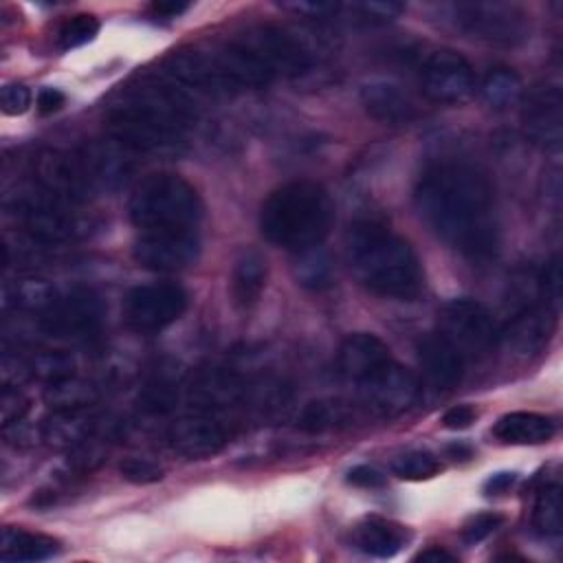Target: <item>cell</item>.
Segmentation results:
<instances>
[{
    "label": "cell",
    "mask_w": 563,
    "mask_h": 563,
    "mask_svg": "<svg viewBox=\"0 0 563 563\" xmlns=\"http://www.w3.org/2000/svg\"><path fill=\"white\" fill-rule=\"evenodd\" d=\"M229 442L227 427L211 413L183 416L167 429V444L187 460H205L220 453Z\"/></svg>",
    "instance_id": "2e32d148"
},
{
    "label": "cell",
    "mask_w": 563,
    "mask_h": 563,
    "mask_svg": "<svg viewBox=\"0 0 563 563\" xmlns=\"http://www.w3.org/2000/svg\"><path fill=\"white\" fill-rule=\"evenodd\" d=\"M266 286V260L260 251L246 249L238 255L231 273V295L240 308H251Z\"/></svg>",
    "instance_id": "484cf974"
},
{
    "label": "cell",
    "mask_w": 563,
    "mask_h": 563,
    "mask_svg": "<svg viewBox=\"0 0 563 563\" xmlns=\"http://www.w3.org/2000/svg\"><path fill=\"white\" fill-rule=\"evenodd\" d=\"M103 321V303L88 288H73L59 295L53 306L40 314V325L46 334L59 339H88Z\"/></svg>",
    "instance_id": "8fae6325"
},
{
    "label": "cell",
    "mask_w": 563,
    "mask_h": 563,
    "mask_svg": "<svg viewBox=\"0 0 563 563\" xmlns=\"http://www.w3.org/2000/svg\"><path fill=\"white\" fill-rule=\"evenodd\" d=\"M418 358L424 378L435 389L455 387L466 365V358L442 332H431L418 343Z\"/></svg>",
    "instance_id": "ffe728a7"
},
{
    "label": "cell",
    "mask_w": 563,
    "mask_h": 563,
    "mask_svg": "<svg viewBox=\"0 0 563 563\" xmlns=\"http://www.w3.org/2000/svg\"><path fill=\"white\" fill-rule=\"evenodd\" d=\"M57 297H59V292L42 279H24L20 284H15L13 290H9V288L4 290L7 303L13 301L15 308L37 312V314H44Z\"/></svg>",
    "instance_id": "d6a6232c"
},
{
    "label": "cell",
    "mask_w": 563,
    "mask_h": 563,
    "mask_svg": "<svg viewBox=\"0 0 563 563\" xmlns=\"http://www.w3.org/2000/svg\"><path fill=\"white\" fill-rule=\"evenodd\" d=\"M242 42L275 77H295L312 66V51L306 42L282 26H257Z\"/></svg>",
    "instance_id": "30bf717a"
},
{
    "label": "cell",
    "mask_w": 563,
    "mask_h": 563,
    "mask_svg": "<svg viewBox=\"0 0 563 563\" xmlns=\"http://www.w3.org/2000/svg\"><path fill=\"white\" fill-rule=\"evenodd\" d=\"M119 473L123 479H128L130 484H139V486H145V484H156L163 479L165 471L147 460V457H136V455H130L125 457L121 464H119Z\"/></svg>",
    "instance_id": "ab89813d"
},
{
    "label": "cell",
    "mask_w": 563,
    "mask_h": 563,
    "mask_svg": "<svg viewBox=\"0 0 563 563\" xmlns=\"http://www.w3.org/2000/svg\"><path fill=\"white\" fill-rule=\"evenodd\" d=\"M189 9V2H169V0H158V2H152L150 4V11L154 15H161V18H178L180 13H185Z\"/></svg>",
    "instance_id": "681fc988"
},
{
    "label": "cell",
    "mask_w": 563,
    "mask_h": 563,
    "mask_svg": "<svg viewBox=\"0 0 563 563\" xmlns=\"http://www.w3.org/2000/svg\"><path fill=\"white\" fill-rule=\"evenodd\" d=\"M532 528L543 539H556L563 530V497L556 482L537 493L532 508Z\"/></svg>",
    "instance_id": "4dcf8cb0"
},
{
    "label": "cell",
    "mask_w": 563,
    "mask_h": 563,
    "mask_svg": "<svg viewBox=\"0 0 563 563\" xmlns=\"http://www.w3.org/2000/svg\"><path fill=\"white\" fill-rule=\"evenodd\" d=\"M253 383L244 380L231 369H205L189 383V400L198 409L246 407L253 400Z\"/></svg>",
    "instance_id": "ac0fdd59"
},
{
    "label": "cell",
    "mask_w": 563,
    "mask_h": 563,
    "mask_svg": "<svg viewBox=\"0 0 563 563\" xmlns=\"http://www.w3.org/2000/svg\"><path fill=\"white\" fill-rule=\"evenodd\" d=\"M479 95L484 103L490 106L493 110H506L519 103V99L523 97V84L512 68L499 66V68H490L482 77Z\"/></svg>",
    "instance_id": "f1b7e54d"
},
{
    "label": "cell",
    "mask_w": 563,
    "mask_h": 563,
    "mask_svg": "<svg viewBox=\"0 0 563 563\" xmlns=\"http://www.w3.org/2000/svg\"><path fill=\"white\" fill-rule=\"evenodd\" d=\"M352 411L339 400H312L297 416V427L308 433H321L347 424Z\"/></svg>",
    "instance_id": "1f68e13d"
},
{
    "label": "cell",
    "mask_w": 563,
    "mask_h": 563,
    "mask_svg": "<svg viewBox=\"0 0 563 563\" xmlns=\"http://www.w3.org/2000/svg\"><path fill=\"white\" fill-rule=\"evenodd\" d=\"M420 88L433 103L457 106L475 90L471 64L451 48H435L420 64Z\"/></svg>",
    "instance_id": "9c48e42d"
},
{
    "label": "cell",
    "mask_w": 563,
    "mask_h": 563,
    "mask_svg": "<svg viewBox=\"0 0 563 563\" xmlns=\"http://www.w3.org/2000/svg\"><path fill=\"white\" fill-rule=\"evenodd\" d=\"M361 402L376 416H400L409 411L418 396L420 385L418 378L398 363H387L374 376L358 383Z\"/></svg>",
    "instance_id": "4fadbf2b"
},
{
    "label": "cell",
    "mask_w": 563,
    "mask_h": 563,
    "mask_svg": "<svg viewBox=\"0 0 563 563\" xmlns=\"http://www.w3.org/2000/svg\"><path fill=\"white\" fill-rule=\"evenodd\" d=\"M282 7L308 18H319V20L334 18L343 11L341 2H325V0H295V2H282Z\"/></svg>",
    "instance_id": "ee69618b"
},
{
    "label": "cell",
    "mask_w": 563,
    "mask_h": 563,
    "mask_svg": "<svg viewBox=\"0 0 563 563\" xmlns=\"http://www.w3.org/2000/svg\"><path fill=\"white\" fill-rule=\"evenodd\" d=\"M554 433V420L537 411H510L493 427V435L506 444H543L552 440Z\"/></svg>",
    "instance_id": "d4e9b609"
},
{
    "label": "cell",
    "mask_w": 563,
    "mask_h": 563,
    "mask_svg": "<svg viewBox=\"0 0 563 563\" xmlns=\"http://www.w3.org/2000/svg\"><path fill=\"white\" fill-rule=\"evenodd\" d=\"M556 323V308L550 303H528L523 306L504 328H499V343L506 345L512 354L530 356L541 352Z\"/></svg>",
    "instance_id": "e0dca14e"
},
{
    "label": "cell",
    "mask_w": 563,
    "mask_h": 563,
    "mask_svg": "<svg viewBox=\"0 0 563 563\" xmlns=\"http://www.w3.org/2000/svg\"><path fill=\"white\" fill-rule=\"evenodd\" d=\"M187 310V292L172 282L134 286L123 301L128 325L143 334H154L172 325Z\"/></svg>",
    "instance_id": "ba28073f"
},
{
    "label": "cell",
    "mask_w": 563,
    "mask_h": 563,
    "mask_svg": "<svg viewBox=\"0 0 563 563\" xmlns=\"http://www.w3.org/2000/svg\"><path fill=\"white\" fill-rule=\"evenodd\" d=\"M33 183L70 205L86 200L95 189L81 154H68L62 150L37 152L33 158Z\"/></svg>",
    "instance_id": "7c38bea8"
},
{
    "label": "cell",
    "mask_w": 563,
    "mask_h": 563,
    "mask_svg": "<svg viewBox=\"0 0 563 563\" xmlns=\"http://www.w3.org/2000/svg\"><path fill=\"white\" fill-rule=\"evenodd\" d=\"M416 561L451 563V561H455V556H453L449 550H444V548H440V545H433V548H427V550H422L420 554H416Z\"/></svg>",
    "instance_id": "f907efd6"
},
{
    "label": "cell",
    "mask_w": 563,
    "mask_h": 563,
    "mask_svg": "<svg viewBox=\"0 0 563 563\" xmlns=\"http://www.w3.org/2000/svg\"><path fill=\"white\" fill-rule=\"evenodd\" d=\"M561 90L556 86L537 88L528 97L523 112L526 134L532 143L548 152H559L563 139V114H561Z\"/></svg>",
    "instance_id": "d6986e66"
},
{
    "label": "cell",
    "mask_w": 563,
    "mask_h": 563,
    "mask_svg": "<svg viewBox=\"0 0 563 563\" xmlns=\"http://www.w3.org/2000/svg\"><path fill=\"white\" fill-rule=\"evenodd\" d=\"M464 358L488 352L499 343V325L490 310L475 299H451L440 314V330Z\"/></svg>",
    "instance_id": "52a82bcc"
},
{
    "label": "cell",
    "mask_w": 563,
    "mask_h": 563,
    "mask_svg": "<svg viewBox=\"0 0 563 563\" xmlns=\"http://www.w3.org/2000/svg\"><path fill=\"white\" fill-rule=\"evenodd\" d=\"M81 154L92 187H114L128 176V158L112 145H88Z\"/></svg>",
    "instance_id": "83f0119b"
},
{
    "label": "cell",
    "mask_w": 563,
    "mask_h": 563,
    "mask_svg": "<svg viewBox=\"0 0 563 563\" xmlns=\"http://www.w3.org/2000/svg\"><path fill=\"white\" fill-rule=\"evenodd\" d=\"M42 440L53 446L73 449L88 438L103 433V422L88 409H55L42 424Z\"/></svg>",
    "instance_id": "603a6c76"
},
{
    "label": "cell",
    "mask_w": 563,
    "mask_h": 563,
    "mask_svg": "<svg viewBox=\"0 0 563 563\" xmlns=\"http://www.w3.org/2000/svg\"><path fill=\"white\" fill-rule=\"evenodd\" d=\"M200 253V240L196 231H165L141 233L132 246V257L139 266L158 273L183 271L196 262Z\"/></svg>",
    "instance_id": "5bb4252c"
},
{
    "label": "cell",
    "mask_w": 563,
    "mask_h": 563,
    "mask_svg": "<svg viewBox=\"0 0 563 563\" xmlns=\"http://www.w3.org/2000/svg\"><path fill=\"white\" fill-rule=\"evenodd\" d=\"M141 409L145 413H154V416H165L169 413L176 402H178V385L167 378V376H154L152 380H147V385L141 389L139 396Z\"/></svg>",
    "instance_id": "d590c367"
},
{
    "label": "cell",
    "mask_w": 563,
    "mask_h": 563,
    "mask_svg": "<svg viewBox=\"0 0 563 563\" xmlns=\"http://www.w3.org/2000/svg\"><path fill=\"white\" fill-rule=\"evenodd\" d=\"M442 471V462L429 451H409L391 462V473L407 482L431 479Z\"/></svg>",
    "instance_id": "836d02e7"
},
{
    "label": "cell",
    "mask_w": 563,
    "mask_h": 563,
    "mask_svg": "<svg viewBox=\"0 0 563 563\" xmlns=\"http://www.w3.org/2000/svg\"><path fill=\"white\" fill-rule=\"evenodd\" d=\"M387 363H391L389 347L383 339L369 332L350 334L339 350V374L354 383H363Z\"/></svg>",
    "instance_id": "44dd1931"
},
{
    "label": "cell",
    "mask_w": 563,
    "mask_h": 563,
    "mask_svg": "<svg viewBox=\"0 0 563 563\" xmlns=\"http://www.w3.org/2000/svg\"><path fill=\"white\" fill-rule=\"evenodd\" d=\"M33 97H31V90L24 86V84H7L2 86L0 90V108L4 114L9 117H18V114H24L31 106Z\"/></svg>",
    "instance_id": "7bdbcfd3"
},
{
    "label": "cell",
    "mask_w": 563,
    "mask_h": 563,
    "mask_svg": "<svg viewBox=\"0 0 563 563\" xmlns=\"http://www.w3.org/2000/svg\"><path fill=\"white\" fill-rule=\"evenodd\" d=\"M29 411V398L13 385H4L2 394H0V420L2 427L15 424L20 420H24Z\"/></svg>",
    "instance_id": "60d3db41"
},
{
    "label": "cell",
    "mask_w": 563,
    "mask_h": 563,
    "mask_svg": "<svg viewBox=\"0 0 563 563\" xmlns=\"http://www.w3.org/2000/svg\"><path fill=\"white\" fill-rule=\"evenodd\" d=\"M345 479H347V484L358 486V488H380L387 482V477L376 466H369V464H358V466L350 468Z\"/></svg>",
    "instance_id": "f6af8a7d"
},
{
    "label": "cell",
    "mask_w": 563,
    "mask_h": 563,
    "mask_svg": "<svg viewBox=\"0 0 563 563\" xmlns=\"http://www.w3.org/2000/svg\"><path fill=\"white\" fill-rule=\"evenodd\" d=\"M297 279L301 286L308 288H323L330 284V262L328 255L317 246L297 251Z\"/></svg>",
    "instance_id": "8d00e7d4"
},
{
    "label": "cell",
    "mask_w": 563,
    "mask_h": 563,
    "mask_svg": "<svg viewBox=\"0 0 563 563\" xmlns=\"http://www.w3.org/2000/svg\"><path fill=\"white\" fill-rule=\"evenodd\" d=\"M345 11H350L352 15H356L354 20H361L365 24H385L391 22L394 18H398L405 7L400 2H380V0H372V2H352L345 4Z\"/></svg>",
    "instance_id": "f35d334b"
},
{
    "label": "cell",
    "mask_w": 563,
    "mask_h": 563,
    "mask_svg": "<svg viewBox=\"0 0 563 563\" xmlns=\"http://www.w3.org/2000/svg\"><path fill=\"white\" fill-rule=\"evenodd\" d=\"M202 200L194 185L178 174H154L134 189L128 213L143 233L196 231L202 220Z\"/></svg>",
    "instance_id": "277c9868"
},
{
    "label": "cell",
    "mask_w": 563,
    "mask_h": 563,
    "mask_svg": "<svg viewBox=\"0 0 563 563\" xmlns=\"http://www.w3.org/2000/svg\"><path fill=\"white\" fill-rule=\"evenodd\" d=\"M37 112L40 114H53L66 103V95L59 88H42L37 92Z\"/></svg>",
    "instance_id": "7dc6e473"
},
{
    "label": "cell",
    "mask_w": 563,
    "mask_h": 563,
    "mask_svg": "<svg viewBox=\"0 0 563 563\" xmlns=\"http://www.w3.org/2000/svg\"><path fill=\"white\" fill-rule=\"evenodd\" d=\"M515 482H517V473H512V471L495 473V475H490V477L484 482V493H486V495H501V493H506Z\"/></svg>",
    "instance_id": "c3c4849f"
},
{
    "label": "cell",
    "mask_w": 563,
    "mask_h": 563,
    "mask_svg": "<svg viewBox=\"0 0 563 563\" xmlns=\"http://www.w3.org/2000/svg\"><path fill=\"white\" fill-rule=\"evenodd\" d=\"M499 526H501V515H497V512H479V515L471 517L464 523L462 539H464V543L475 545V543L484 541L486 537H490Z\"/></svg>",
    "instance_id": "b9f144b4"
},
{
    "label": "cell",
    "mask_w": 563,
    "mask_h": 563,
    "mask_svg": "<svg viewBox=\"0 0 563 563\" xmlns=\"http://www.w3.org/2000/svg\"><path fill=\"white\" fill-rule=\"evenodd\" d=\"M4 207L15 213L31 238L44 244H59L86 233V222L73 211V205L31 183L7 194Z\"/></svg>",
    "instance_id": "5b68a950"
},
{
    "label": "cell",
    "mask_w": 563,
    "mask_h": 563,
    "mask_svg": "<svg viewBox=\"0 0 563 563\" xmlns=\"http://www.w3.org/2000/svg\"><path fill=\"white\" fill-rule=\"evenodd\" d=\"M411 534L405 526L385 519V517H365L354 528V545L376 559H391L396 556L407 543Z\"/></svg>",
    "instance_id": "cb8c5ba5"
},
{
    "label": "cell",
    "mask_w": 563,
    "mask_h": 563,
    "mask_svg": "<svg viewBox=\"0 0 563 563\" xmlns=\"http://www.w3.org/2000/svg\"><path fill=\"white\" fill-rule=\"evenodd\" d=\"M334 205L325 187L312 180H292L277 187L260 211L262 235L284 249L303 251L321 244L330 233Z\"/></svg>",
    "instance_id": "3957f363"
},
{
    "label": "cell",
    "mask_w": 563,
    "mask_h": 563,
    "mask_svg": "<svg viewBox=\"0 0 563 563\" xmlns=\"http://www.w3.org/2000/svg\"><path fill=\"white\" fill-rule=\"evenodd\" d=\"M420 218L453 251L488 260L499 246V222L488 178L468 163L429 165L413 189Z\"/></svg>",
    "instance_id": "6da1fadb"
},
{
    "label": "cell",
    "mask_w": 563,
    "mask_h": 563,
    "mask_svg": "<svg viewBox=\"0 0 563 563\" xmlns=\"http://www.w3.org/2000/svg\"><path fill=\"white\" fill-rule=\"evenodd\" d=\"M99 33V20L92 13H77L62 22L57 29V46L62 51H70L77 46H84L95 40Z\"/></svg>",
    "instance_id": "74e56055"
},
{
    "label": "cell",
    "mask_w": 563,
    "mask_h": 563,
    "mask_svg": "<svg viewBox=\"0 0 563 563\" xmlns=\"http://www.w3.org/2000/svg\"><path fill=\"white\" fill-rule=\"evenodd\" d=\"M75 363L66 352H40L26 363H22L24 376H35L46 383H55L73 376Z\"/></svg>",
    "instance_id": "e575fe53"
},
{
    "label": "cell",
    "mask_w": 563,
    "mask_h": 563,
    "mask_svg": "<svg viewBox=\"0 0 563 563\" xmlns=\"http://www.w3.org/2000/svg\"><path fill=\"white\" fill-rule=\"evenodd\" d=\"M345 251L354 277L369 292L405 301L422 292L424 273L416 251L385 224L354 222L345 238Z\"/></svg>",
    "instance_id": "7a4b0ae2"
},
{
    "label": "cell",
    "mask_w": 563,
    "mask_h": 563,
    "mask_svg": "<svg viewBox=\"0 0 563 563\" xmlns=\"http://www.w3.org/2000/svg\"><path fill=\"white\" fill-rule=\"evenodd\" d=\"M59 552V541L22 528L7 526L0 537V559L2 561H44Z\"/></svg>",
    "instance_id": "4316f807"
},
{
    "label": "cell",
    "mask_w": 563,
    "mask_h": 563,
    "mask_svg": "<svg viewBox=\"0 0 563 563\" xmlns=\"http://www.w3.org/2000/svg\"><path fill=\"white\" fill-rule=\"evenodd\" d=\"M44 400L55 409H88L99 400V387L95 383L68 376L55 383H48Z\"/></svg>",
    "instance_id": "f546056e"
},
{
    "label": "cell",
    "mask_w": 563,
    "mask_h": 563,
    "mask_svg": "<svg viewBox=\"0 0 563 563\" xmlns=\"http://www.w3.org/2000/svg\"><path fill=\"white\" fill-rule=\"evenodd\" d=\"M110 136L123 150L145 152V154H167L180 150L185 143V132L172 125L136 117L110 112Z\"/></svg>",
    "instance_id": "9a60e30c"
},
{
    "label": "cell",
    "mask_w": 563,
    "mask_h": 563,
    "mask_svg": "<svg viewBox=\"0 0 563 563\" xmlns=\"http://www.w3.org/2000/svg\"><path fill=\"white\" fill-rule=\"evenodd\" d=\"M440 13L455 31L488 44L512 46L528 37V15L512 2H451Z\"/></svg>",
    "instance_id": "8992f818"
},
{
    "label": "cell",
    "mask_w": 563,
    "mask_h": 563,
    "mask_svg": "<svg viewBox=\"0 0 563 563\" xmlns=\"http://www.w3.org/2000/svg\"><path fill=\"white\" fill-rule=\"evenodd\" d=\"M446 453H449V457H453V460H468V457L473 455L471 446H466V444H462V442L449 444V446H446Z\"/></svg>",
    "instance_id": "816d5d0a"
},
{
    "label": "cell",
    "mask_w": 563,
    "mask_h": 563,
    "mask_svg": "<svg viewBox=\"0 0 563 563\" xmlns=\"http://www.w3.org/2000/svg\"><path fill=\"white\" fill-rule=\"evenodd\" d=\"M361 103L365 112L380 123L400 125L416 119L413 99L398 84H391L385 79L365 84L361 88Z\"/></svg>",
    "instance_id": "7402d4cb"
},
{
    "label": "cell",
    "mask_w": 563,
    "mask_h": 563,
    "mask_svg": "<svg viewBox=\"0 0 563 563\" xmlns=\"http://www.w3.org/2000/svg\"><path fill=\"white\" fill-rule=\"evenodd\" d=\"M477 418V409L473 405H455L451 409L444 411L442 416V424L446 429H453V431H460V429H466L475 422Z\"/></svg>",
    "instance_id": "bcb514c9"
}]
</instances>
